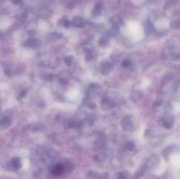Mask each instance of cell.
Masks as SVG:
<instances>
[{
    "label": "cell",
    "mask_w": 180,
    "mask_h": 179,
    "mask_svg": "<svg viewBox=\"0 0 180 179\" xmlns=\"http://www.w3.org/2000/svg\"><path fill=\"white\" fill-rule=\"evenodd\" d=\"M113 65L108 60H104L101 64V71L102 74L106 75L108 74L113 69Z\"/></svg>",
    "instance_id": "1"
},
{
    "label": "cell",
    "mask_w": 180,
    "mask_h": 179,
    "mask_svg": "<svg viewBox=\"0 0 180 179\" xmlns=\"http://www.w3.org/2000/svg\"><path fill=\"white\" fill-rule=\"evenodd\" d=\"M115 105V102L108 97H103L102 98L101 102L102 108L105 109H111L114 107Z\"/></svg>",
    "instance_id": "2"
},
{
    "label": "cell",
    "mask_w": 180,
    "mask_h": 179,
    "mask_svg": "<svg viewBox=\"0 0 180 179\" xmlns=\"http://www.w3.org/2000/svg\"><path fill=\"white\" fill-rule=\"evenodd\" d=\"M102 9V4L101 3L98 2L96 3L94 7L93 11H92V14L94 16H97L100 15Z\"/></svg>",
    "instance_id": "3"
},
{
    "label": "cell",
    "mask_w": 180,
    "mask_h": 179,
    "mask_svg": "<svg viewBox=\"0 0 180 179\" xmlns=\"http://www.w3.org/2000/svg\"><path fill=\"white\" fill-rule=\"evenodd\" d=\"M61 21V24H62L64 27H69L72 25V22L66 19H62Z\"/></svg>",
    "instance_id": "6"
},
{
    "label": "cell",
    "mask_w": 180,
    "mask_h": 179,
    "mask_svg": "<svg viewBox=\"0 0 180 179\" xmlns=\"http://www.w3.org/2000/svg\"><path fill=\"white\" fill-rule=\"evenodd\" d=\"M64 62L66 64V65L68 66H71L72 65L73 62V58L72 56H66L64 58Z\"/></svg>",
    "instance_id": "7"
},
{
    "label": "cell",
    "mask_w": 180,
    "mask_h": 179,
    "mask_svg": "<svg viewBox=\"0 0 180 179\" xmlns=\"http://www.w3.org/2000/svg\"><path fill=\"white\" fill-rule=\"evenodd\" d=\"M122 66L124 68H127L129 67L130 66H131V63L128 60H124L122 63Z\"/></svg>",
    "instance_id": "8"
},
{
    "label": "cell",
    "mask_w": 180,
    "mask_h": 179,
    "mask_svg": "<svg viewBox=\"0 0 180 179\" xmlns=\"http://www.w3.org/2000/svg\"><path fill=\"white\" fill-rule=\"evenodd\" d=\"M108 39L105 37H103L100 39L99 41V44L102 47L107 46L108 44Z\"/></svg>",
    "instance_id": "5"
},
{
    "label": "cell",
    "mask_w": 180,
    "mask_h": 179,
    "mask_svg": "<svg viewBox=\"0 0 180 179\" xmlns=\"http://www.w3.org/2000/svg\"><path fill=\"white\" fill-rule=\"evenodd\" d=\"M72 25L75 27H82L84 26V23L80 18L76 17L73 20Z\"/></svg>",
    "instance_id": "4"
},
{
    "label": "cell",
    "mask_w": 180,
    "mask_h": 179,
    "mask_svg": "<svg viewBox=\"0 0 180 179\" xmlns=\"http://www.w3.org/2000/svg\"><path fill=\"white\" fill-rule=\"evenodd\" d=\"M140 98V95L138 92L133 93L132 94V99L134 101H137Z\"/></svg>",
    "instance_id": "9"
}]
</instances>
